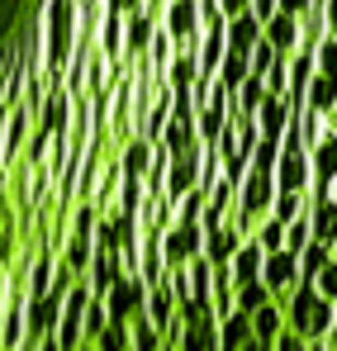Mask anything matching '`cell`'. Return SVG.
Masks as SVG:
<instances>
[{"instance_id":"6da1fadb","label":"cell","mask_w":337,"mask_h":351,"mask_svg":"<svg viewBox=\"0 0 337 351\" xmlns=\"http://www.w3.org/2000/svg\"><path fill=\"white\" fill-rule=\"evenodd\" d=\"M285 304V323L299 332V337H309V342H318V337H333V299L318 290L314 280H299L294 290L281 294Z\"/></svg>"},{"instance_id":"7a4b0ae2","label":"cell","mask_w":337,"mask_h":351,"mask_svg":"<svg viewBox=\"0 0 337 351\" xmlns=\"http://www.w3.org/2000/svg\"><path fill=\"white\" fill-rule=\"evenodd\" d=\"M162 252H167V266H190L205 252V223L200 219H176L171 228H162Z\"/></svg>"},{"instance_id":"3957f363","label":"cell","mask_w":337,"mask_h":351,"mask_svg":"<svg viewBox=\"0 0 337 351\" xmlns=\"http://www.w3.org/2000/svg\"><path fill=\"white\" fill-rule=\"evenodd\" d=\"M148 294H152V285L143 280V276H119L114 280V290L105 294V308H110V318H119V323H133L138 313H148Z\"/></svg>"},{"instance_id":"277c9868","label":"cell","mask_w":337,"mask_h":351,"mask_svg":"<svg viewBox=\"0 0 337 351\" xmlns=\"http://www.w3.org/2000/svg\"><path fill=\"white\" fill-rule=\"evenodd\" d=\"M162 29L176 38V48H195L200 43V0H171L167 14H162Z\"/></svg>"},{"instance_id":"5b68a950","label":"cell","mask_w":337,"mask_h":351,"mask_svg":"<svg viewBox=\"0 0 337 351\" xmlns=\"http://www.w3.org/2000/svg\"><path fill=\"white\" fill-rule=\"evenodd\" d=\"M309 162H314V185H309V195L318 199V195H333V180H337V133L333 128H323V138L309 147Z\"/></svg>"},{"instance_id":"8992f818","label":"cell","mask_w":337,"mask_h":351,"mask_svg":"<svg viewBox=\"0 0 337 351\" xmlns=\"http://www.w3.org/2000/svg\"><path fill=\"white\" fill-rule=\"evenodd\" d=\"M262 280L276 290V299H281L285 290H294L304 276H299V252H290V247H281V252H266V266H262Z\"/></svg>"},{"instance_id":"52a82bcc","label":"cell","mask_w":337,"mask_h":351,"mask_svg":"<svg viewBox=\"0 0 337 351\" xmlns=\"http://www.w3.org/2000/svg\"><path fill=\"white\" fill-rule=\"evenodd\" d=\"M247 242V233L233 223V219H224V223H214V228H205V256L214 261V266H228L233 256H237V247Z\"/></svg>"},{"instance_id":"ba28073f","label":"cell","mask_w":337,"mask_h":351,"mask_svg":"<svg viewBox=\"0 0 337 351\" xmlns=\"http://www.w3.org/2000/svg\"><path fill=\"white\" fill-rule=\"evenodd\" d=\"M157 29H162V24H157L148 10H133V14H124V58H148V48H152Z\"/></svg>"},{"instance_id":"9c48e42d","label":"cell","mask_w":337,"mask_h":351,"mask_svg":"<svg viewBox=\"0 0 337 351\" xmlns=\"http://www.w3.org/2000/svg\"><path fill=\"white\" fill-rule=\"evenodd\" d=\"M200 152H176L171 157V171H167V199L171 204H181V195H190L200 185Z\"/></svg>"},{"instance_id":"30bf717a","label":"cell","mask_w":337,"mask_h":351,"mask_svg":"<svg viewBox=\"0 0 337 351\" xmlns=\"http://www.w3.org/2000/svg\"><path fill=\"white\" fill-rule=\"evenodd\" d=\"M119 276H124V256H119L114 247H95V261H91V271H86V285L105 299V294L114 290Z\"/></svg>"},{"instance_id":"8fae6325","label":"cell","mask_w":337,"mask_h":351,"mask_svg":"<svg viewBox=\"0 0 337 351\" xmlns=\"http://www.w3.org/2000/svg\"><path fill=\"white\" fill-rule=\"evenodd\" d=\"M262 266H266V247H262L257 237H247V242L237 247V256L228 261L233 285H252V280H262Z\"/></svg>"},{"instance_id":"7c38bea8","label":"cell","mask_w":337,"mask_h":351,"mask_svg":"<svg viewBox=\"0 0 337 351\" xmlns=\"http://www.w3.org/2000/svg\"><path fill=\"white\" fill-rule=\"evenodd\" d=\"M262 38H266V24H262L252 10L228 19V48H233V53H247V58H252V48H257Z\"/></svg>"},{"instance_id":"4fadbf2b","label":"cell","mask_w":337,"mask_h":351,"mask_svg":"<svg viewBox=\"0 0 337 351\" xmlns=\"http://www.w3.org/2000/svg\"><path fill=\"white\" fill-rule=\"evenodd\" d=\"M176 351H219V318H195V323H181Z\"/></svg>"},{"instance_id":"5bb4252c","label":"cell","mask_w":337,"mask_h":351,"mask_svg":"<svg viewBox=\"0 0 337 351\" xmlns=\"http://www.w3.org/2000/svg\"><path fill=\"white\" fill-rule=\"evenodd\" d=\"M257 123H262V138H276V143H281L285 128L294 123V114H290V100H285V95H266V105L257 110Z\"/></svg>"},{"instance_id":"9a60e30c","label":"cell","mask_w":337,"mask_h":351,"mask_svg":"<svg viewBox=\"0 0 337 351\" xmlns=\"http://www.w3.org/2000/svg\"><path fill=\"white\" fill-rule=\"evenodd\" d=\"M309 223H314V237L318 242H337V199L333 195H309Z\"/></svg>"},{"instance_id":"2e32d148","label":"cell","mask_w":337,"mask_h":351,"mask_svg":"<svg viewBox=\"0 0 337 351\" xmlns=\"http://www.w3.org/2000/svg\"><path fill=\"white\" fill-rule=\"evenodd\" d=\"M266 38L281 48L285 58H290V53H299V14H290V10L271 14V19H266Z\"/></svg>"},{"instance_id":"e0dca14e","label":"cell","mask_w":337,"mask_h":351,"mask_svg":"<svg viewBox=\"0 0 337 351\" xmlns=\"http://www.w3.org/2000/svg\"><path fill=\"white\" fill-rule=\"evenodd\" d=\"M252 337H257V332H252V313H247V308H233V313L219 318V347L237 351L242 342H252Z\"/></svg>"},{"instance_id":"ac0fdd59","label":"cell","mask_w":337,"mask_h":351,"mask_svg":"<svg viewBox=\"0 0 337 351\" xmlns=\"http://www.w3.org/2000/svg\"><path fill=\"white\" fill-rule=\"evenodd\" d=\"M309 110H318V114H333L337 110V71H328V66L314 71V81H309Z\"/></svg>"},{"instance_id":"d6986e66","label":"cell","mask_w":337,"mask_h":351,"mask_svg":"<svg viewBox=\"0 0 337 351\" xmlns=\"http://www.w3.org/2000/svg\"><path fill=\"white\" fill-rule=\"evenodd\" d=\"M95 48L110 62H124V14H114V10L100 14V38H95Z\"/></svg>"},{"instance_id":"ffe728a7","label":"cell","mask_w":337,"mask_h":351,"mask_svg":"<svg viewBox=\"0 0 337 351\" xmlns=\"http://www.w3.org/2000/svg\"><path fill=\"white\" fill-rule=\"evenodd\" d=\"M252 332L262 337V342H276L285 332V304L281 299H271V304H262L257 313H252Z\"/></svg>"},{"instance_id":"44dd1931","label":"cell","mask_w":337,"mask_h":351,"mask_svg":"<svg viewBox=\"0 0 337 351\" xmlns=\"http://www.w3.org/2000/svg\"><path fill=\"white\" fill-rule=\"evenodd\" d=\"M247 76H252V58H247V53H233V48H228V58L219 62V86H224V90H233V95H237V90H242V81H247Z\"/></svg>"},{"instance_id":"7402d4cb","label":"cell","mask_w":337,"mask_h":351,"mask_svg":"<svg viewBox=\"0 0 337 351\" xmlns=\"http://www.w3.org/2000/svg\"><path fill=\"white\" fill-rule=\"evenodd\" d=\"M328 261H333V242H318V237H314V242L299 252V276H304V280H314Z\"/></svg>"},{"instance_id":"603a6c76","label":"cell","mask_w":337,"mask_h":351,"mask_svg":"<svg viewBox=\"0 0 337 351\" xmlns=\"http://www.w3.org/2000/svg\"><path fill=\"white\" fill-rule=\"evenodd\" d=\"M162 143H167L171 152H200V147H205V143H200V133H195V123H176V119L167 123Z\"/></svg>"},{"instance_id":"cb8c5ba5","label":"cell","mask_w":337,"mask_h":351,"mask_svg":"<svg viewBox=\"0 0 337 351\" xmlns=\"http://www.w3.org/2000/svg\"><path fill=\"white\" fill-rule=\"evenodd\" d=\"M95 351H133V332H128V323L110 318V323L100 328V337H95Z\"/></svg>"},{"instance_id":"d4e9b609","label":"cell","mask_w":337,"mask_h":351,"mask_svg":"<svg viewBox=\"0 0 337 351\" xmlns=\"http://www.w3.org/2000/svg\"><path fill=\"white\" fill-rule=\"evenodd\" d=\"M304 209H309V195H304V190H276V204H271V214H276V219L294 223Z\"/></svg>"},{"instance_id":"484cf974","label":"cell","mask_w":337,"mask_h":351,"mask_svg":"<svg viewBox=\"0 0 337 351\" xmlns=\"http://www.w3.org/2000/svg\"><path fill=\"white\" fill-rule=\"evenodd\" d=\"M285 233H290V223H285V219H276V214H266V219L257 223V233H252V237H257L266 252H281V247H285Z\"/></svg>"},{"instance_id":"4316f807","label":"cell","mask_w":337,"mask_h":351,"mask_svg":"<svg viewBox=\"0 0 337 351\" xmlns=\"http://www.w3.org/2000/svg\"><path fill=\"white\" fill-rule=\"evenodd\" d=\"M276 290L266 285V280H252V285H237V308H247V313H257L262 304H271Z\"/></svg>"},{"instance_id":"83f0119b","label":"cell","mask_w":337,"mask_h":351,"mask_svg":"<svg viewBox=\"0 0 337 351\" xmlns=\"http://www.w3.org/2000/svg\"><path fill=\"white\" fill-rule=\"evenodd\" d=\"M276 162H281V143H276V138H262V143L252 147V167H257V171H276Z\"/></svg>"},{"instance_id":"f1b7e54d","label":"cell","mask_w":337,"mask_h":351,"mask_svg":"<svg viewBox=\"0 0 337 351\" xmlns=\"http://www.w3.org/2000/svg\"><path fill=\"white\" fill-rule=\"evenodd\" d=\"M105 323H110V308H105V299H100V294H95V299H91V304H86V342H95V337H100V328H105Z\"/></svg>"},{"instance_id":"f546056e","label":"cell","mask_w":337,"mask_h":351,"mask_svg":"<svg viewBox=\"0 0 337 351\" xmlns=\"http://www.w3.org/2000/svg\"><path fill=\"white\" fill-rule=\"evenodd\" d=\"M266 90H271V95H290V58H281L266 71Z\"/></svg>"},{"instance_id":"4dcf8cb0","label":"cell","mask_w":337,"mask_h":351,"mask_svg":"<svg viewBox=\"0 0 337 351\" xmlns=\"http://www.w3.org/2000/svg\"><path fill=\"white\" fill-rule=\"evenodd\" d=\"M252 14H257V19L266 24L271 14H281V0H252Z\"/></svg>"},{"instance_id":"1f68e13d","label":"cell","mask_w":337,"mask_h":351,"mask_svg":"<svg viewBox=\"0 0 337 351\" xmlns=\"http://www.w3.org/2000/svg\"><path fill=\"white\" fill-rule=\"evenodd\" d=\"M105 10H114V14H133V10H143V0H100Z\"/></svg>"},{"instance_id":"d6a6232c","label":"cell","mask_w":337,"mask_h":351,"mask_svg":"<svg viewBox=\"0 0 337 351\" xmlns=\"http://www.w3.org/2000/svg\"><path fill=\"white\" fill-rule=\"evenodd\" d=\"M219 5H224L228 19H233V14H247V10H252V0H219Z\"/></svg>"},{"instance_id":"836d02e7","label":"cell","mask_w":337,"mask_h":351,"mask_svg":"<svg viewBox=\"0 0 337 351\" xmlns=\"http://www.w3.org/2000/svg\"><path fill=\"white\" fill-rule=\"evenodd\" d=\"M318 0H281V10H290V14H304V10H314Z\"/></svg>"},{"instance_id":"e575fe53","label":"cell","mask_w":337,"mask_h":351,"mask_svg":"<svg viewBox=\"0 0 337 351\" xmlns=\"http://www.w3.org/2000/svg\"><path fill=\"white\" fill-rule=\"evenodd\" d=\"M323 19H328V34H337V0H323Z\"/></svg>"},{"instance_id":"d590c367","label":"cell","mask_w":337,"mask_h":351,"mask_svg":"<svg viewBox=\"0 0 337 351\" xmlns=\"http://www.w3.org/2000/svg\"><path fill=\"white\" fill-rule=\"evenodd\" d=\"M328 128H333V133H337V110H333V114H328Z\"/></svg>"},{"instance_id":"8d00e7d4","label":"cell","mask_w":337,"mask_h":351,"mask_svg":"<svg viewBox=\"0 0 337 351\" xmlns=\"http://www.w3.org/2000/svg\"><path fill=\"white\" fill-rule=\"evenodd\" d=\"M333 199H337V180H333Z\"/></svg>"}]
</instances>
